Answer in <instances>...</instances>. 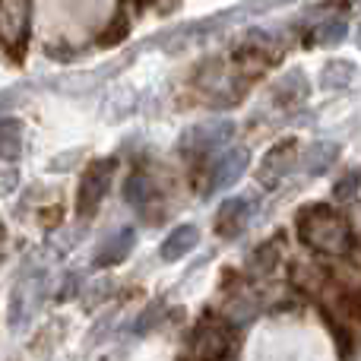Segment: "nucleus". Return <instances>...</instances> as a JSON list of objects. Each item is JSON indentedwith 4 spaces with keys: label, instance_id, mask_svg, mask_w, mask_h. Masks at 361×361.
<instances>
[{
    "label": "nucleus",
    "instance_id": "1",
    "mask_svg": "<svg viewBox=\"0 0 361 361\" xmlns=\"http://www.w3.org/2000/svg\"><path fill=\"white\" fill-rule=\"evenodd\" d=\"M298 238L305 247L324 257H345L355 247V231L349 219L326 203L305 206L298 212Z\"/></svg>",
    "mask_w": 361,
    "mask_h": 361
},
{
    "label": "nucleus",
    "instance_id": "2",
    "mask_svg": "<svg viewBox=\"0 0 361 361\" xmlns=\"http://www.w3.org/2000/svg\"><path fill=\"white\" fill-rule=\"evenodd\" d=\"M231 339H235V326L219 314H206L197 320L190 333V358L193 361H222L231 352Z\"/></svg>",
    "mask_w": 361,
    "mask_h": 361
},
{
    "label": "nucleus",
    "instance_id": "3",
    "mask_svg": "<svg viewBox=\"0 0 361 361\" xmlns=\"http://www.w3.org/2000/svg\"><path fill=\"white\" fill-rule=\"evenodd\" d=\"M114 169H118L114 159H95V162L82 171L80 193H76V212H80L82 219L95 216L99 206L105 203L108 190H111V180H114Z\"/></svg>",
    "mask_w": 361,
    "mask_h": 361
},
{
    "label": "nucleus",
    "instance_id": "4",
    "mask_svg": "<svg viewBox=\"0 0 361 361\" xmlns=\"http://www.w3.org/2000/svg\"><path fill=\"white\" fill-rule=\"evenodd\" d=\"M231 133H235V124L231 121H203V124L190 127V130L180 137V149L190 152V156H209V152L222 149L225 143L231 140Z\"/></svg>",
    "mask_w": 361,
    "mask_h": 361
},
{
    "label": "nucleus",
    "instance_id": "5",
    "mask_svg": "<svg viewBox=\"0 0 361 361\" xmlns=\"http://www.w3.org/2000/svg\"><path fill=\"white\" fill-rule=\"evenodd\" d=\"M295 159H298V140H279V143H273L267 149V156H263L260 169H257V180H260L267 190H273V187H279V180L292 171Z\"/></svg>",
    "mask_w": 361,
    "mask_h": 361
},
{
    "label": "nucleus",
    "instance_id": "6",
    "mask_svg": "<svg viewBox=\"0 0 361 361\" xmlns=\"http://www.w3.org/2000/svg\"><path fill=\"white\" fill-rule=\"evenodd\" d=\"M0 35L6 48H23L29 38V0H0Z\"/></svg>",
    "mask_w": 361,
    "mask_h": 361
},
{
    "label": "nucleus",
    "instance_id": "7",
    "mask_svg": "<svg viewBox=\"0 0 361 361\" xmlns=\"http://www.w3.org/2000/svg\"><path fill=\"white\" fill-rule=\"evenodd\" d=\"M247 219H250V203L244 197H231L225 200L222 206H219L216 212V235L219 238H238L244 235V228H247Z\"/></svg>",
    "mask_w": 361,
    "mask_h": 361
},
{
    "label": "nucleus",
    "instance_id": "8",
    "mask_svg": "<svg viewBox=\"0 0 361 361\" xmlns=\"http://www.w3.org/2000/svg\"><path fill=\"white\" fill-rule=\"evenodd\" d=\"M247 162H250V156H247V149H228V152H222V156L216 159V165H212V171H209V190H222V187H231L238 178L244 175V169H247Z\"/></svg>",
    "mask_w": 361,
    "mask_h": 361
},
{
    "label": "nucleus",
    "instance_id": "9",
    "mask_svg": "<svg viewBox=\"0 0 361 361\" xmlns=\"http://www.w3.org/2000/svg\"><path fill=\"white\" fill-rule=\"evenodd\" d=\"M197 244H200V228L197 225H178V228L162 241L159 257H162L165 263H178L180 257H187Z\"/></svg>",
    "mask_w": 361,
    "mask_h": 361
},
{
    "label": "nucleus",
    "instance_id": "10",
    "mask_svg": "<svg viewBox=\"0 0 361 361\" xmlns=\"http://www.w3.org/2000/svg\"><path fill=\"white\" fill-rule=\"evenodd\" d=\"M133 241H137V231H133V228H124V231H118L114 238H108V241L102 244L99 257H95V267H99V269L121 267V263H124L127 257H130Z\"/></svg>",
    "mask_w": 361,
    "mask_h": 361
},
{
    "label": "nucleus",
    "instance_id": "11",
    "mask_svg": "<svg viewBox=\"0 0 361 361\" xmlns=\"http://www.w3.org/2000/svg\"><path fill=\"white\" fill-rule=\"evenodd\" d=\"M288 279H292V286L301 288V292L317 295L320 288L326 286V269L317 267V263H292V267H288Z\"/></svg>",
    "mask_w": 361,
    "mask_h": 361
},
{
    "label": "nucleus",
    "instance_id": "12",
    "mask_svg": "<svg viewBox=\"0 0 361 361\" xmlns=\"http://www.w3.org/2000/svg\"><path fill=\"white\" fill-rule=\"evenodd\" d=\"M23 156V124L19 118L0 121V159L4 162H16Z\"/></svg>",
    "mask_w": 361,
    "mask_h": 361
},
{
    "label": "nucleus",
    "instance_id": "13",
    "mask_svg": "<svg viewBox=\"0 0 361 361\" xmlns=\"http://www.w3.org/2000/svg\"><path fill=\"white\" fill-rule=\"evenodd\" d=\"M279 260H282L279 244H276V241H267V244H260V247H257L254 254L247 257V269H250L254 276H269L276 267H279Z\"/></svg>",
    "mask_w": 361,
    "mask_h": 361
},
{
    "label": "nucleus",
    "instance_id": "14",
    "mask_svg": "<svg viewBox=\"0 0 361 361\" xmlns=\"http://www.w3.org/2000/svg\"><path fill=\"white\" fill-rule=\"evenodd\" d=\"M152 197H156V184L149 180V175L146 171H133L130 180H127V200L133 206H146Z\"/></svg>",
    "mask_w": 361,
    "mask_h": 361
},
{
    "label": "nucleus",
    "instance_id": "15",
    "mask_svg": "<svg viewBox=\"0 0 361 361\" xmlns=\"http://www.w3.org/2000/svg\"><path fill=\"white\" fill-rule=\"evenodd\" d=\"M336 156H339V149L333 143H314V149L307 152V171L311 175H324Z\"/></svg>",
    "mask_w": 361,
    "mask_h": 361
},
{
    "label": "nucleus",
    "instance_id": "16",
    "mask_svg": "<svg viewBox=\"0 0 361 361\" xmlns=\"http://www.w3.org/2000/svg\"><path fill=\"white\" fill-rule=\"evenodd\" d=\"M333 193H336L339 203H352V200L358 197V171H349V175L339 178L336 187H333Z\"/></svg>",
    "mask_w": 361,
    "mask_h": 361
},
{
    "label": "nucleus",
    "instance_id": "17",
    "mask_svg": "<svg viewBox=\"0 0 361 361\" xmlns=\"http://www.w3.org/2000/svg\"><path fill=\"white\" fill-rule=\"evenodd\" d=\"M343 35H345V23H343V19H333L330 25L311 32V42H317V44H336Z\"/></svg>",
    "mask_w": 361,
    "mask_h": 361
},
{
    "label": "nucleus",
    "instance_id": "18",
    "mask_svg": "<svg viewBox=\"0 0 361 361\" xmlns=\"http://www.w3.org/2000/svg\"><path fill=\"white\" fill-rule=\"evenodd\" d=\"M127 32H130V23H127L124 16L114 19V25H108L105 35H102V44H121L127 38Z\"/></svg>",
    "mask_w": 361,
    "mask_h": 361
}]
</instances>
